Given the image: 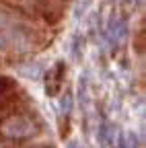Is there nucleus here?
<instances>
[{
  "mask_svg": "<svg viewBox=\"0 0 146 148\" xmlns=\"http://www.w3.org/2000/svg\"><path fill=\"white\" fill-rule=\"evenodd\" d=\"M37 132H39L37 121L29 115H25V113H14V115L0 119V138H4L8 142L29 140Z\"/></svg>",
  "mask_w": 146,
  "mask_h": 148,
  "instance_id": "1",
  "label": "nucleus"
},
{
  "mask_svg": "<svg viewBox=\"0 0 146 148\" xmlns=\"http://www.w3.org/2000/svg\"><path fill=\"white\" fill-rule=\"evenodd\" d=\"M125 33V23H123V18H113L111 23H109V37H111V43H119L121 41V37Z\"/></svg>",
  "mask_w": 146,
  "mask_h": 148,
  "instance_id": "2",
  "label": "nucleus"
},
{
  "mask_svg": "<svg viewBox=\"0 0 146 148\" xmlns=\"http://www.w3.org/2000/svg\"><path fill=\"white\" fill-rule=\"evenodd\" d=\"M4 47H6V41H4V37H2V35H0V51H2Z\"/></svg>",
  "mask_w": 146,
  "mask_h": 148,
  "instance_id": "3",
  "label": "nucleus"
},
{
  "mask_svg": "<svg viewBox=\"0 0 146 148\" xmlns=\"http://www.w3.org/2000/svg\"><path fill=\"white\" fill-rule=\"evenodd\" d=\"M127 2H136V0H127Z\"/></svg>",
  "mask_w": 146,
  "mask_h": 148,
  "instance_id": "4",
  "label": "nucleus"
}]
</instances>
